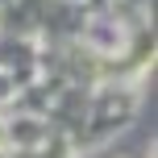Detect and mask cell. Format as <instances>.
Listing matches in <instances>:
<instances>
[{"label":"cell","mask_w":158,"mask_h":158,"mask_svg":"<svg viewBox=\"0 0 158 158\" xmlns=\"http://www.w3.org/2000/svg\"><path fill=\"white\" fill-rule=\"evenodd\" d=\"M154 0H0V158H83L133 121L154 63Z\"/></svg>","instance_id":"obj_1"}]
</instances>
